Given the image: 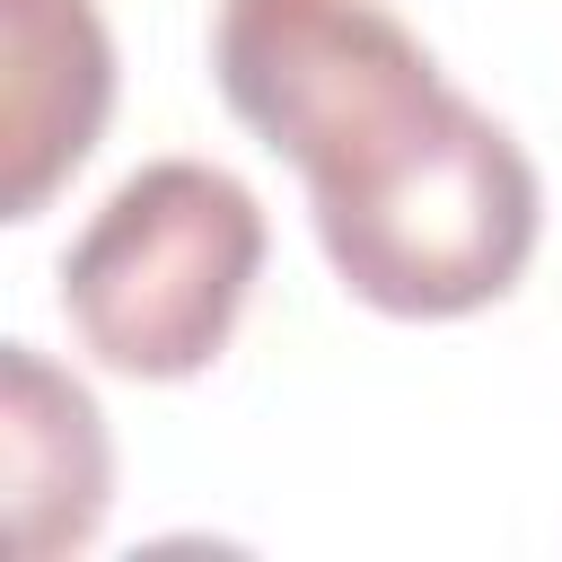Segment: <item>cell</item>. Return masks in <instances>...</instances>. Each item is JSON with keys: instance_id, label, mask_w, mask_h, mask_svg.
Returning <instances> with one entry per match:
<instances>
[{"instance_id": "cell-1", "label": "cell", "mask_w": 562, "mask_h": 562, "mask_svg": "<svg viewBox=\"0 0 562 562\" xmlns=\"http://www.w3.org/2000/svg\"><path fill=\"white\" fill-rule=\"evenodd\" d=\"M211 79L299 167L334 281L404 325L509 299L544 237V184L509 123L457 97L386 0H220Z\"/></svg>"}, {"instance_id": "cell-2", "label": "cell", "mask_w": 562, "mask_h": 562, "mask_svg": "<svg viewBox=\"0 0 562 562\" xmlns=\"http://www.w3.org/2000/svg\"><path fill=\"white\" fill-rule=\"evenodd\" d=\"M263 272V202L211 158L132 167L61 255V316L114 378H202Z\"/></svg>"}, {"instance_id": "cell-3", "label": "cell", "mask_w": 562, "mask_h": 562, "mask_svg": "<svg viewBox=\"0 0 562 562\" xmlns=\"http://www.w3.org/2000/svg\"><path fill=\"white\" fill-rule=\"evenodd\" d=\"M0 220H35L114 114V35L97 0H0Z\"/></svg>"}, {"instance_id": "cell-4", "label": "cell", "mask_w": 562, "mask_h": 562, "mask_svg": "<svg viewBox=\"0 0 562 562\" xmlns=\"http://www.w3.org/2000/svg\"><path fill=\"white\" fill-rule=\"evenodd\" d=\"M0 483H9V544L26 562H61L97 544L105 501H114L105 413L35 342L0 351Z\"/></svg>"}]
</instances>
